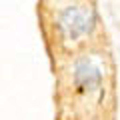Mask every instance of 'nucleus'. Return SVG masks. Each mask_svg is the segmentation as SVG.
I'll list each match as a JSON object with an SVG mask.
<instances>
[{"label":"nucleus","mask_w":120,"mask_h":120,"mask_svg":"<svg viewBox=\"0 0 120 120\" xmlns=\"http://www.w3.org/2000/svg\"><path fill=\"white\" fill-rule=\"evenodd\" d=\"M74 82H76L78 92L96 90L100 88V70L88 58H80L76 60V66H74Z\"/></svg>","instance_id":"obj_2"},{"label":"nucleus","mask_w":120,"mask_h":120,"mask_svg":"<svg viewBox=\"0 0 120 120\" xmlns=\"http://www.w3.org/2000/svg\"><path fill=\"white\" fill-rule=\"evenodd\" d=\"M92 24H94V10L92 8L68 6L60 14V30L70 40H76L80 34H86L88 30H92Z\"/></svg>","instance_id":"obj_1"}]
</instances>
